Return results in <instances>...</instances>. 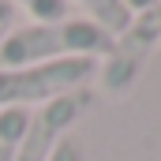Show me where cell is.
<instances>
[{"label": "cell", "mask_w": 161, "mask_h": 161, "mask_svg": "<svg viewBox=\"0 0 161 161\" xmlns=\"http://www.w3.org/2000/svg\"><path fill=\"white\" fill-rule=\"evenodd\" d=\"M113 38L90 23V19H64V23H53V26H41V23H19L4 49H0V68L11 71V68H30V64H49V60H68V56H109Z\"/></svg>", "instance_id": "obj_1"}, {"label": "cell", "mask_w": 161, "mask_h": 161, "mask_svg": "<svg viewBox=\"0 0 161 161\" xmlns=\"http://www.w3.org/2000/svg\"><path fill=\"white\" fill-rule=\"evenodd\" d=\"M97 75V60L90 56H68V60H49L30 68H0V109H30L56 101L71 90H82Z\"/></svg>", "instance_id": "obj_2"}, {"label": "cell", "mask_w": 161, "mask_h": 161, "mask_svg": "<svg viewBox=\"0 0 161 161\" xmlns=\"http://www.w3.org/2000/svg\"><path fill=\"white\" fill-rule=\"evenodd\" d=\"M158 41H161V4H154V8L135 11L131 26L113 41V49H109L105 64L97 68L105 94H113V97L127 94V90L135 86V75H139V68H142L146 53H150Z\"/></svg>", "instance_id": "obj_3"}, {"label": "cell", "mask_w": 161, "mask_h": 161, "mask_svg": "<svg viewBox=\"0 0 161 161\" xmlns=\"http://www.w3.org/2000/svg\"><path fill=\"white\" fill-rule=\"evenodd\" d=\"M94 109V94L82 86V90H71L56 101H45L30 113V124H26V135L15 150V161H49V154L64 142V135L82 120L90 116Z\"/></svg>", "instance_id": "obj_4"}, {"label": "cell", "mask_w": 161, "mask_h": 161, "mask_svg": "<svg viewBox=\"0 0 161 161\" xmlns=\"http://www.w3.org/2000/svg\"><path fill=\"white\" fill-rule=\"evenodd\" d=\"M86 11H90V23H97V26H101L113 41L120 38L124 30L131 26V19H135V11H131L127 4H116V0H105V4L97 0V4H86Z\"/></svg>", "instance_id": "obj_5"}, {"label": "cell", "mask_w": 161, "mask_h": 161, "mask_svg": "<svg viewBox=\"0 0 161 161\" xmlns=\"http://www.w3.org/2000/svg\"><path fill=\"white\" fill-rule=\"evenodd\" d=\"M23 11L30 15V23H41V26H53V23H64L75 15V8L68 0H26Z\"/></svg>", "instance_id": "obj_6"}, {"label": "cell", "mask_w": 161, "mask_h": 161, "mask_svg": "<svg viewBox=\"0 0 161 161\" xmlns=\"http://www.w3.org/2000/svg\"><path fill=\"white\" fill-rule=\"evenodd\" d=\"M19 15H23V4H11V0H0V49H4V41L8 34L19 26Z\"/></svg>", "instance_id": "obj_7"}, {"label": "cell", "mask_w": 161, "mask_h": 161, "mask_svg": "<svg viewBox=\"0 0 161 161\" xmlns=\"http://www.w3.org/2000/svg\"><path fill=\"white\" fill-rule=\"evenodd\" d=\"M49 161H82V146L75 142V139H64V142L49 154Z\"/></svg>", "instance_id": "obj_8"}, {"label": "cell", "mask_w": 161, "mask_h": 161, "mask_svg": "<svg viewBox=\"0 0 161 161\" xmlns=\"http://www.w3.org/2000/svg\"><path fill=\"white\" fill-rule=\"evenodd\" d=\"M15 150H19V146H11V142L0 139V161H15Z\"/></svg>", "instance_id": "obj_9"}]
</instances>
